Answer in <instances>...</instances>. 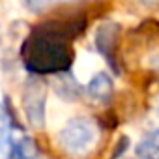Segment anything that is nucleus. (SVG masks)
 Masks as SVG:
<instances>
[{
    "instance_id": "nucleus-1",
    "label": "nucleus",
    "mask_w": 159,
    "mask_h": 159,
    "mask_svg": "<svg viewBox=\"0 0 159 159\" xmlns=\"http://www.w3.org/2000/svg\"><path fill=\"white\" fill-rule=\"evenodd\" d=\"M21 58L26 69L36 75L66 73L73 64L71 41L52 32L45 25H39L25 39Z\"/></svg>"
},
{
    "instance_id": "nucleus-4",
    "label": "nucleus",
    "mask_w": 159,
    "mask_h": 159,
    "mask_svg": "<svg viewBox=\"0 0 159 159\" xmlns=\"http://www.w3.org/2000/svg\"><path fill=\"white\" fill-rule=\"evenodd\" d=\"M96 47L98 51L101 52V56L109 62V66L120 73V62H118V56H120V41H122V26L114 21H105L98 26L96 30Z\"/></svg>"
},
{
    "instance_id": "nucleus-5",
    "label": "nucleus",
    "mask_w": 159,
    "mask_h": 159,
    "mask_svg": "<svg viewBox=\"0 0 159 159\" xmlns=\"http://www.w3.org/2000/svg\"><path fill=\"white\" fill-rule=\"evenodd\" d=\"M86 92L88 96L98 101V103H109L114 96V83L109 73L105 71H99L96 73L90 81H88V86H86Z\"/></svg>"
},
{
    "instance_id": "nucleus-10",
    "label": "nucleus",
    "mask_w": 159,
    "mask_h": 159,
    "mask_svg": "<svg viewBox=\"0 0 159 159\" xmlns=\"http://www.w3.org/2000/svg\"><path fill=\"white\" fill-rule=\"evenodd\" d=\"M127 144H129V139H127V137H122V139L116 142L114 152L111 153V159H118V155H122V153H124V150L127 148Z\"/></svg>"
},
{
    "instance_id": "nucleus-7",
    "label": "nucleus",
    "mask_w": 159,
    "mask_h": 159,
    "mask_svg": "<svg viewBox=\"0 0 159 159\" xmlns=\"http://www.w3.org/2000/svg\"><path fill=\"white\" fill-rule=\"evenodd\" d=\"M131 36L137 43H144V45L159 43V21L157 19H144L131 32Z\"/></svg>"
},
{
    "instance_id": "nucleus-6",
    "label": "nucleus",
    "mask_w": 159,
    "mask_h": 159,
    "mask_svg": "<svg viewBox=\"0 0 159 159\" xmlns=\"http://www.w3.org/2000/svg\"><path fill=\"white\" fill-rule=\"evenodd\" d=\"M8 159H39V150L30 137H19L11 140Z\"/></svg>"
},
{
    "instance_id": "nucleus-2",
    "label": "nucleus",
    "mask_w": 159,
    "mask_h": 159,
    "mask_svg": "<svg viewBox=\"0 0 159 159\" xmlns=\"http://www.w3.org/2000/svg\"><path fill=\"white\" fill-rule=\"evenodd\" d=\"M96 139H98V127L88 118H81V116L71 118L58 133L60 146L73 155L86 153L94 146Z\"/></svg>"
},
{
    "instance_id": "nucleus-3",
    "label": "nucleus",
    "mask_w": 159,
    "mask_h": 159,
    "mask_svg": "<svg viewBox=\"0 0 159 159\" xmlns=\"http://www.w3.org/2000/svg\"><path fill=\"white\" fill-rule=\"evenodd\" d=\"M23 111L28 124L36 129L45 125V107H47V86L39 77H30L23 88Z\"/></svg>"
},
{
    "instance_id": "nucleus-9",
    "label": "nucleus",
    "mask_w": 159,
    "mask_h": 159,
    "mask_svg": "<svg viewBox=\"0 0 159 159\" xmlns=\"http://www.w3.org/2000/svg\"><path fill=\"white\" fill-rule=\"evenodd\" d=\"M49 2H51V0H23L25 8H26L28 11H32V13H39V11H43V10L49 6Z\"/></svg>"
},
{
    "instance_id": "nucleus-8",
    "label": "nucleus",
    "mask_w": 159,
    "mask_h": 159,
    "mask_svg": "<svg viewBox=\"0 0 159 159\" xmlns=\"http://www.w3.org/2000/svg\"><path fill=\"white\" fill-rule=\"evenodd\" d=\"M135 155L139 159H159V129L142 137V140L135 146Z\"/></svg>"
}]
</instances>
